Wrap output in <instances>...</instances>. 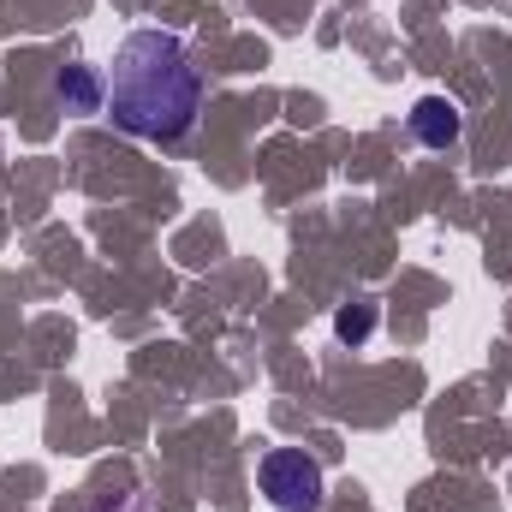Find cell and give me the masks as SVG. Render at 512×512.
<instances>
[{
	"label": "cell",
	"instance_id": "6da1fadb",
	"mask_svg": "<svg viewBox=\"0 0 512 512\" xmlns=\"http://www.w3.org/2000/svg\"><path fill=\"white\" fill-rule=\"evenodd\" d=\"M197 108H203V72L191 66L185 42L173 30H131L108 78L114 126L143 143H179L197 126Z\"/></svg>",
	"mask_w": 512,
	"mask_h": 512
},
{
	"label": "cell",
	"instance_id": "7a4b0ae2",
	"mask_svg": "<svg viewBox=\"0 0 512 512\" xmlns=\"http://www.w3.org/2000/svg\"><path fill=\"white\" fill-rule=\"evenodd\" d=\"M256 477H262V495L280 512H316L322 495H328V489H322V465H316L304 447H274Z\"/></svg>",
	"mask_w": 512,
	"mask_h": 512
},
{
	"label": "cell",
	"instance_id": "3957f363",
	"mask_svg": "<svg viewBox=\"0 0 512 512\" xmlns=\"http://www.w3.org/2000/svg\"><path fill=\"white\" fill-rule=\"evenodd\" d=\"M459 108L447 102V96H423L417 108H411V137L423 143V149H447V143H459Z\"/></svg>",
	"mask_w": 512,
	"mask_h": 512
},
{
	"label": "cell",
	"instance_id": "277c9868",
	"mask_svg": "<svg viewBox=\"0 0 512 512\" xmlns=\"http://www.w3.org/2000/svg\"><path fill=\"white\" fill-rule=\"evenodd\" d=\"M54 96L66 114H96L108 102V84L96 78V66H60L54 72Z\"/></svg>",
	"mask_w": 512,
	"mask_h": 512
},
{
	"label": "cell",
	"instance_id": "5b68a950",
	"mask_svg": "<svg viewBox=\"0 0 512 512\" xmlns=\"http://www.w3.org/2000/svg\"><path fill=\"white\" fill-rule=\"evenodd\" d=\"M370 328H376V304H346V310L334 316V334H340V340H352V346H358V340H370Z\"/></svg>",
	"mask_w": 512,
	"mask_h": 512
}]
</instances>
